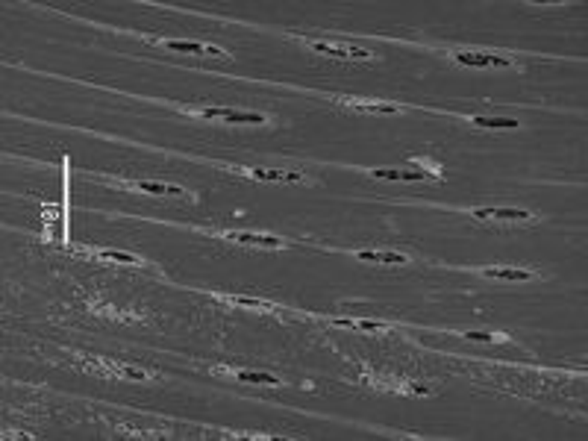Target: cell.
Wrapping results in <instances>:
<instances>
[{"instance_id":"8992f818","label":"cell","mask_w":588,"mask_h":441,"mask_svg":"<svg viewBox=\"0 0 588 441\" xmlns=\"http://www.w3.org/2000/svg\"><path fill=\"white\" fill-rule=\"evenodd\" d=\"M488 276H497V280H515V283H521V280H529V271H500V268H491V271H485Z\"/></svg>"},{"instance_id":"ac0fdd59","label":"cell","mask_w":588,"mask_h":441,"mask_svg":"<svg viewBox=\"0 0 588 441\" xmlns=\"http://www.w3.org/2000/svg\"><path fill=\"white\" fill-rule=\"evenodd\" d=\"M371 53L368 50H350V59H368Z\"/></svg>"},{"instance_id":"4fadbf2b","label":"cell","mask_w":588,"mask_h":441,"mask_svg":"<svg viewBox=\"0 0 588 441\" xmlns=\"http://www.w3.org/2000/svg\"><path fill=\"white\" fill-rule=\"evenodd\" d=\"M256 179H283V174L286 171H265V168H256V171H250Z\"/></svg>"},{"instance_id":"d6986e66","label":"cell","mask_w":588,"mask_h":441,"mask_svg":"<svg viewBox=\"0 0 588 441\" xmlns=\"http://www.w3.org/2000/svg\"><path fill=\"white\" fill-rule=\"evenodd\" d=\"M474 218H477V221H482V218H491V209H477V212H474Z\"/></svg>"},{"instance_id":"9a60e30c","label":"cell","mask_w":588,"mask_h":441,"mask_svg":"<svg viewBox=\"0 0 588 441\" xmlns=\"http://www.w3.org/2000/svg\"><path fill=\"white\" fill-rule=\"evenodd\" d=\"M203 118H229V109H203Z\"/></svg>"},{"instance_id":"ffe728a7","label":"cell","mask_w":588,"mask_h":441,"mask_svg":"<svg viewBox=\"0 0 588 441\" xmlns=\"http://www.w3.org/2000/svg\"><path fill=\"white\" fill-rule=\"evenodd\" d=\"M491 65H497V68H506V65H509V59H503V56H491Z\"/></svg>"},{"instance_id":"6da1fadb","label":"cell","mask_w":588,"mask_h":441,"mask_svg":"<svg viewBox=\"0 0 588 441\" xmlns=\"http://www.w3.org/2000/svg\"><path fill=\"white\" fill-rule=\"evenodd\" d=\"M229 239L241 241V244H262V247H279V244H283V241L274 239V236H253V233H232Z\"/></svg>"},{"instance_id":"2e32d148","label":"cell","mask_w":588,"mask_h":441,"mask_svg":"<svg viewBox=\"0 0 588 441\" xmlns=\"http://www.w3.org/2000/svg\"><path fill=\"white\" fill-rule=\"evenodd\" d=\"M124 377H130V380H147V374H144V370H135V368H124Z\"/></svg>"},{"instance_id":"30bf717a","label":"cell","mask_w":588,"mask_h":441,"mask_svg":"<svg viewBox=\"0 0 588 441\" xmlns=\"http://www.w3.org/2000/svg\"><path fill=\"white\" fill-rule=\"evenodd\" d=\"M356 109H365V112H383V115H391V112H397V106H391V103H353Z\"/></svg>"},{"instance_id":"ba28073f","label":"cell","mask_w":588,"mask_h":441,"mask_svg":"<svg viewBox=\"0 0 588 441\" xmlns=\"http://www.w3.org/2000/svg\"><path fill=\"white\" fill-rule=\"evenodd\" d=\"M229 124H265L262 115H244V112H229Z\"/></svg>"},{"instance_id":"3957f363","label":"cell","mask_w":588,"mask_h":441,"mask_svg":"<svg viewBox=\"0 0 588 441\" xmlns=\"http://www.w3.org/2000/svg\"><path fill=\"white\" fill-rule=\"evenodd\" d=\"M491 218H500V221H532V215L524 212V209H491Z\"/></svg>"},{"instance_id":"9c48e42d","label":"cell","mask_w":588,"mask_h":441,"mask_svg":"<svg viewBox=\"0 0 588 441\" xmlns=\"http://www.w3.org/2000/svg\"><path fill=\"white\" fill-rule=\"evenodd\" d=\"M100 259H112V262H124V265H138V259H135V256H130V253H118V250L100 253Z\"/></svg>"},{"instance_id":"8fae6325","label":"cell","mask_w":588,"mask_h":441,"mask_svg":"<svg viewBox=\"0 0 588 441\" xmlns=\"http://www.w3.org/2000/svg\"><path fill=\"white\" fill-rule=\"evenodd\" d=\"M232 303H239V306H250V309H268V306H271V303L256 300V297H232Z\"/></svg>"},{"instance_id":"7a4b0ae2","label":"cell","mask_w":588,"mask_h":441,"mask_svg":"<svg viewBox=\"0 0 588 441\" xmlns=\"http://www.w3.org/2000/svg\"><path fill=\"white\" fill-rule=\"evenodd\" d=\"M474 124L477 127H488V130H512V127H518V121L512 118H474Z\"/></svg>"},{"instance_id":"5bb4252c","label":"cell","mask_w":588,"mask_h":441,"mask_svg":"<svg viewBox=\"0 0 588 441\" xmlns=\"http://www.w3.org/2000/svg\"><path fill=\"white\" fill-rule=\"evenodd\" d=\"M380 262H391V265H403L409 262L406 256H400V253H380Z\"/></svg>"},{"instance_id":"e0dca14e","label":"cell","mask_w":588,"mask_h":441,"mask_svg":"<svg viewBox=\"0 0 588 441\" xmlns=\"http://www.w3.org/2000/svg\"><path fill=\"white\" fill-rule=\"evenodd\" d=\"M465 338H471V341H494V335L488 333H468Z\"/></svg>"},{"instance_id":"277c9868","label":"cell","mask_w":588,"mask_h":441,"mask_svg":"<svg viewBox=\"0 0 588 441\" xmlns=\"http://www.w3.org/2000/svg\"><path fill=\"white\" fill-rule=\"evenodd\" d=\"M168 50H180V53H206L203 44H194V41H162Z\"/></svg>"},{"instance_id":"7c38bea8","label":"cell","mask_w":588,"mask_h":441,"mask_svg":"<svg viewBox=\"0 0 588 441\" xmlns=\"http://www.w3.org/2000/svg\"><path fill=\"white\" fill-rule=\"evenodd\" d=\"M135 189L150 191V194H168V185H162V182H135Z\"/></svg>"},{"instance_id":"5b68a950","label":"cell","mask_w":588,"mask_h":441,"mask_svg":"<svg viewBox=\"0 0 588 441\" xmlns=\"http://www.w3.org/2000/svg\"><path fill=\"white\" fill-rule=\"evenodd\" d=\"M456 62H462V65H491V56H485V53H456Z\"/></svg>"},{"instance_id":"52a82bcc","label":"cell","mask_w":588,"mask_h":441,"mask_svg":"<svg viewBox=\"0 0 588 441\" xmlns=\"http://www.w3.org/2000/svg\"><path fill=\"white\" fill-rule=\"evenodd\" d=\"M239 380H241V382H265V385H279V382H276L271 374H247V370H241Z\"/></svg>"}]
</instances>
